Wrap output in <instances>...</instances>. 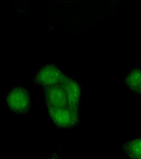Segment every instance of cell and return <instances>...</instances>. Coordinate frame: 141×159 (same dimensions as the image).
Returning a JSON list of instances; mask_svg holds the SVG:
<instances>
[{
  "instance_id": "cell-1",
  "label": "cell",
  "mask_w": 141,
  "mask_h": 159,
  "mask_svg": "<svg viewBox=\"0 0 141 159\" xmlns=\"http://www.w3.org/2000/svg\"><path fill=\"white\" fill-rule=\"evenodd\" d=\"M6 102L8 109L16 114L28 113L32 107L30 93L23 86H16L9 89L6 95Z\"/></svg>"
},
{
  "instance_id": "cell-2",
  "label": "cell",
  "mask_w": 141,
  "mask_h": 159,
  "mask_svg": "<svg viewBox=\"0 0 141 159\" xmlns=\"http://www.w3.org/2000/svg\"><path fill=\"white\" fill-rule=\"evenodd\" d=\"M51 121L56 127L63 129H73L79 123V114L68 107H51L46 106Z\"/></svg>"
},
{
  "instance_id": "cell-3",
  "label": "cell",
  "mask_w": 141,
  "mask_h": 159,
  "mask_svg": "<svg viewBox=\"0 0 141 159\" xmlns=\"http://www.w3.org/2000/svg\"><path fill=\"white\" fill-rule=\"evenodd\" d=\"M66 77L63 71L58 66L46 64L42 65L36 72L34 82L46 89L60 85Z\"/></svg>"
},
{
  "instance_id": "cell-4",
  "label": "cell",
  "mask_w": 141,
  "mask_h": 159,
  "mask_svg": "<svg viewBox=\"0 0 141 159\" xmlns=\"http://www.w3.org/2000/svg\"><path fill=\"white\" fill-rule=\"evenodd\" d=\"M60 85L64 91L68 107L79 114L82 91L80 84L76 80L66 76Z\"/></svg>"
},
{
  "instance_id": "cell-5",
  "label": "cell",
  "mask_w": 141,
  "mask_h": 159,
  "mask_svg": "<svg viewBox=\"0 0 141 159\" xmlns=\"http://www.w3.org/2000/svg\"><path fill=\"white\" fill-rule=\"evenodd\" d=\"M46 106L51 107H68L64 91L60 85L46 88L43 92Z\"/></svg>"
},
{
  "instance_id": "cell-6",
  "label": "cell",
  "mask_w": 141,
  "mask_h": 159,
  "mask_svg": "<svg viewBox=\"0 0 141 159\" xmlns=\"http://www.w3.org/2000/svg\"><path fill=\"white\" fill-rule=\"evenodd\" d=\"M121 150L129 159H141V136L131 138L125 142Z\"/></svg>"
},
{
  "instance_id": "cell-7",
  "label": "cell",
  "mask_w": 141,
  "mask_h": 159,
  "mask_svg": "<svg viewBox=\"0 0 141 159\" xmlns=\"http://www.w3.org/2000/svg\"><path fill=\"white\" fill-rule=\"evenodd\" d=\"M124 84L131 92L139 95L141 91V68H133L127 72Z\"/></svg>"
},
{
  "instance_id": "cell-8",
  "label": "cell",
  "mask_w": 141,
  "mask_h": 159,
  "mask_svg": "<svg viewBox=\"0 0 141 159\" xmlns=\"http://www.w3.org/2000/svg\"><path fill=\"white\" fill-rule=\"evenodd\" d=\"M139 95V96H140V97H141V91H140V93H139V95Z\"/></svg>"
}]
</instances>
